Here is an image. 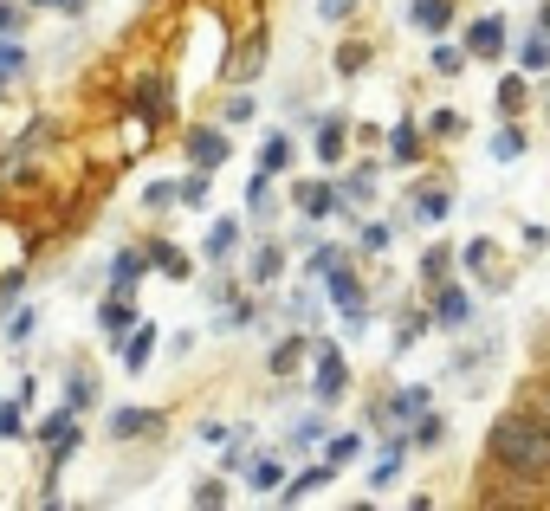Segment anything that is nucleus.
<instances>
[{
  "mask_svg": "<svg viewBox=\"0 0 550 511\" xmlns=\"http://www.w3.org/2000/svg\"><path fill=\"white\" fill-rule=\"evenodd\" d=\"M486 453L499 460V473L512 479H550V421H538L531 408H512L492 421Z\"/></svg>",
  "mask_w": 550,
  "mask_h": 511,
  "instance_id": "f257e3e1",
  "label": "nucleus"
},
{
  "mask_svg": "<svg viewBox=\"0 0 550 511\" xmlns=\"http://www.w3.org/2000/svg\"><path fill=\"white\" fill-rule=\"evenodd\" d=\"M318 402H337L343 389H350V369H343V356H337V343H318Z\"/></svg>",
  "mask_w": 550,
  "mask_h": 511,
  "instance_id": "f03ea898",
  "label": "nucleus"
},
{
  "mask_svg": "<svg viewBox=\"0 0 550 511\" xmlns=\"http://www.w3.org/2000/svg\"><path fill=\"white\" fill-rule=\"evenodd\" d=\"M466 52H473V59H499L505 52V20L499 13H486V20L466 26Z\"/></svg>",
  "mask_w": 550,
  "mask_h": 511,
  "instance_id": "7ed1b4c3",
  "label": "nucleus"
},
{
  "mask_svg": "<svg viewBox=\"0 0 550 511\" xmlns=\"http://www.w3.org/2000/svg\"><path fill=\"white\" fill-rule=\"evenodd\" d=\"M156 427H162L156 408H117L110 414V440H149Z\"/></svg>",
  "mask_w": 550,
  "mask_h": 511,
  "instance_id": "20e7f679",
  "label": "nucleus"
},
{
  "mask_svg": "<svg viewBox=\"0 0 550 511\" xmlns=\"http://www.w3.org/2000/svg\"><path fill=\"white\" fill-rule=\"evenodd\" d=\"M188 162H195V169H220V162H227V136L220 130H195L188 136Z\"/></svg>",
  "mask_w": 550,
  "mask_h": 511,
  "instance_id": "39448f33",
  "label": "nucleus"
},
{
  "mask_svg": "<svg viewBox=\"0 0 550 511\" xmlns=\"http://www.w3.org/2000/svg\"><path fill=\"white\" fill-rule=\"evenodd\" d=\"M324 285H330V298H337V305L350 311V317H363V279H356L350 266H337V272H330Z\"/></svg>",
  "mask_w": 550,
  "mask_h": 511,
  "instance_id": "423d86ee",
  "label": "nucleus"
},
{
  "mask_svg": "<svg viewBox=\"0 0 550 511\" xmlns=\"http://www.w3.org/2000/svg\"><path fill=\"white\" fill-rule=\"evenodd\" d=\"M408 20H415L421 33H447V20H453V0H415V7H408Z\"/></svg>",
  "mask_w": 550,
  "mask_h": 511,
  "instance_id": "0eeeda50",
  "label": "nucleus"
},
{
  "mask_svg": "<svg viewBox=\"0 0 550 511\" xmlns=\"http://www.w3.org/2000/svg\"><path fill=\"white\" fill-rule=\"evenodd\" d=\"M434 317H440V324H466V317H473V298H466V292H453V285H440Z\"/></svg>",
  "mask_w": 550,
  "mask_h": 511,
  "instance_id": "6e6552de",
  "label": "nucleus"
},
{
  "mask_svg": "<svg viewBox=\"0 0 550 511\" xmlns=\"http://www.w3.org/2000/svg\"><path fill=\"white\" fill-rule=\"evenodd\" d=\"M98 324L110 330V337H123V330H136L143 317H136L130 305H123V298H104V305H98Z\"/></svg>",
  "mask_w": 550,
  "mask_h": 511,
  "instance_id": "1a4fd4ad",
  "label": "nucleus"
},
{
  "mask_svg": "<svg viewBox=\"0 0 550 511\" xmlns=\"http://www.w3.org/2000/svg\"><path fill=\"white\" fill-rule=\"evenodd\" d=\"M156 350V324H136V337H123V369H143Z\"/></svg>",
  "mask_w": 550,
  "mask_h": 511,
  "instance_id": "9d476101",
  "label": "nucleus"
},
{
  "mask_svg": "<svg viewBox=\"0 0 550 511\" xmlns=\"http://www.w3.org/2000/svg\"><path fill=\"white\" fill-rule=\"evenodd\" d=\"M330 473H337V466H311V473H298V479H292V486H285V492H279V499H285V505H298V499H311V492H318V486H330Z\"/></svg>",
  "mask_w": 550,
  "mask_h": 511,
  "instance_id": "9b49d317",
  "label": "nucleus"
},
{
  "mask_svg": "<svg viewBox=\"0 0 550 511\" xmlns=\"http://www.w3.org/2000/svg\"><path fill=\"white\" fill-rule=\"evenodd\" d=\"M143 266H149L143 253H117V266H110V285H117V292H136V279H143Z\"/></svg>",
  "mask_w": 550,
  "mask_h": 511,
  "instance_id": "f8f14e48",
  "label": "nucleus"
},
{
  "mask_svg": "<svg viewBox=\"0 0 550 511\" xmlns=\"http://www.w3.org/2000/svg\"><path fill=\"white\" fill-rule=\"evenodd\" d=\"M285 162H292V136H266V149H259V169H266V175H279Z\"/></svg>",
  "mask_w": 550,
  "mask_h": 511,
  "instance_id": "ddd939ff",
  "label": "nucleus"
},
{
  "mask_svg": "<svg viewBox=\"0 0 550 511\" xmlns=\"http://www.w3.org/2000/svg\"><path fill=\"white\" fill-rule=\"evenodd\" d=\"M259 65H266V39H246V52L233 59V78L246 85V78H259Z\"/></svg>",
  "mask_w": 550,
  "mask_h": 511,
  "instance_id": "4468645a",
  "label": "nucleus"
},
{
  "mask_svg": "<svg viewBox=\"0 0 550 511\" xmlns=\"http://www.w3.org/2000/svg\"><path fill=\"white\" fill-rule=\"evenodd\" d=\"M389 156H395V162H415V156H421V136H415V123H395V136H389Z\"/></svg>",
  "mask_w": 550,
  "mask_h": 511,
  "instance_id": "2eb2a0df",
  "label": "nucleus"
},
{
  "mask_svg": "<svg viewBox=\"0 0 550 511\" xmlns=\"http://www.w3.org/2000/svg\"><path fill=\"white\" fill-rule=\"evenodd\" d=\"M318 156H324V162L343 156V117H324V123H318Z\"/></svg>",
  "mask_w": 550,
  "mask_h": 511,
  "instance_id": "dca6fc26",
  "label": "nucleus"
},
{
  "mask_svg": "<svg viewBox=\"0 0 550 511\" xmlns=\"http://www.w3.org/2000/svg\"><path fill=\"white\" fill-rule=\"evenodd\" d=\"M330 201H337V195H330L324 182H305V188H298V207H305L311 220H324V214H330Z\"/></svg>",
  "mask_w": 550,
  "mask_h": 511,
  "instance_id": "f3484780",
  "label": "nucleus"
},
{
  "mask_svg": "<svg viewBox=\"0 0 550 511\" xmlns=\"http://www.w3.org/2000/svg\"><path fill=\"white\" fill-rule=\"evenodd\" d=\"M91 402H98V376H91V369H78L72 389H65V408H91Z\"/></svg>",
  "mask_w": 550,
  "mask_h": 511,
  "instance_id": "a211bd4d",
  "label": "nucleus"
},
{
  "mask_svg": "<svg viewBox=\"0 0 550 511\" xmlns=\"http://www.w3.org/2000/svg\"><path fill=\"white\" fill-rule=\"evenodd\" d=\"M279 266H285L279 246H259V253H253V285H272V279H279Z\"/></svg>",
  "mask_w": 550,
  "mask_h": 511,
  "instance_id": "6ab92c4d",
  "label": "nucleus"
},
{
  "mask_svg": "<svg viewBox=\"0 0 550 511\" xmlns=\"http://www.w3.org/2000/svg\"><path fill=\"white\" fill-rule=\"evenodd\" d=\"M233 240H240V220H214V233H208V259H227V253H233Z\"/></svg>",
  "mask_w": 550,
  "mask_h": 511,
  "instance_id": "aec40b11",
  "label": "nucleus"
},
{
  "mask_svg": "<svg viewBox=\"0 0 550 511\" xmlns=\"http://www.w3.org/2000/svg\"><path fill=\"white\" fill-rule=\"evenodd\" d=\"M298 356H305V337H285L279 350H272V376H292V369H298Z\"/></svg>",
  "mask_w": 550,
  "mask_h": 511,
  "instance_id": "412c9836",
  "label": "nucleus"
},
{
  "mask_svg": "<svg viewBox=\"0 0 550 511\" xmlns=\"http://www.w3.org/2000/svg\"><path fill=\"white\" fill-rule=\"evenodd\" d=\"M149 259H156V266H162V272H169V279H188V259H182V253H175V246H169V240H156V246H149Z\"/></svg>",
  "mask_w": 550,
  "mask_h": 511,
  "instance_id": "4be33fe9",
  "label": "nucleus"
},
{
  "mask_svg": "<svg viewBox=\"0 0 550 511\" xmlns=\"http://www.w3.org/2000/svg\"><path fill=\"white\" fill-rule=\"evenodd\" d=\"M408 440H415V447H440V440H447V421H440V414H421Z\"/></svg>",
  "mask_w": 550,
  "mask_h": 511,
  "instance_id": "5701e85b",
  "label": "nucleus"
},
{
  "mask_svg": "<svg viewBox=\"0 0 550 511\" xmlns=\"http://www.w3.org/2000/svg\"><path fill=\"white\" fill-rule=\"evenodd\" d=\"M447 266H453V253H447V246H428V259H421L428 285H447Z\"/></svg>",
  "mask_w": 550,
  "mask_h": 511,
  "instance_id": "b1692460",
  "label": "nucleus"
},
{
  "mask_svg": "<svg viewBox=\"0 0 550 511\" xmlns=\"http://www.w3.org/2000/svg\"><path fill=\"white\" fill-rule=\"evenodd\" d=\"M421 408H428V389H402V395L389 402V414H395V421H408V414H421Z\"/></svg>",
  "mask_w": 550,
  "mask_h": 511,
  "instance_id": "393cba45",
  "label": "nucleus"
},
{
  "mask_svg": "<svg viewBox=\"0 0 550 511\" xmlns=\"http://www.w3.org/2000/svg\"><path fill=\"white\" fill-rule=\"evenodd\" d=\"M518 408H531L538 421H550V382H531V389L518 395Z\"/></svg>",
  "mask_w": 550,
  "mask_h": 511,
  "instance_id": "a878e982",
  "label": "nucleus"
},
{
  "mask_svg": "<svg viewBox=\"0 0 550 511\" xmlns=\"http://www.w3.org/2000/svg\"><path fill=\"white\" fill-rule=\"evenodd\" d=\"M492 156H499V162H518V156H525V136H518V130H499V136H492Z\"/></svg>",
  "mask_w": 550,
  "mask_h": 511,
  "instance_id": "bb28decb",
  "label": "nucleus"
},
{
  "mask_svg": "<svg viewBox=\"0 0 550 511\" xmlns=\"http://www.w3.org/2000/svg\"><path fill=\"white\" fill-rule=\"evenodd\" d=\"M343 188H350V201H369V195H376V162H363V169H356Z\"/></svg>",
  "mask_w": 550,
  "mask_h": 511,
  "instance_id": "cd10ccee",
  "label": "nucleus"
},
{
  "mask_svg": "<svg viewBox=\"0 0 550 511\" xmlns=\"http://www.w3.org/2000/svg\"><path fill=\"white\" fill-rule=\"evenodd\" d=\"M518 104H525V78H505V85H499V110H505V117H518Z\"/></svg>",
  "mask_w": 550,
  "mask_h": 511,
  "instance_id": "c85d7f7f",
  "label": "nucleus"
},
{
  "mask_svg": "<svg viewBox=\"0 0 550 511\" xmlns=\"http://www.w3.org/2000/svg\"><path fill=\"white\" fill-rule=\"evenodd\" d=\"M550 65V46H544V26H538V39H525V72H544Z\"/></svg>",
  "mask_w": 550,
  "mask_h": 511,
  "instance_id": "c756f323",
  "label": "nucleus"
},
{
  "mask_svg": "<svg viewBox=\"0 0 550 511\" xmlns=\"http://www.w3.org/2000/svg\"><path fill=\"white\" fill-rule=\"evenodd\" d=\"M415 214L421 220H447V195H440V188H434V195H415Z\"/></svg>",
  "mask_w": 550,
  "mask_h": 511,
  "instance_id": "7c9ffc66",
  "label": "nucleus"
},
{
  "mask_svg": "<svg viewBox=\"0 0 550 511\" xmlns=\"http://www.w3.org/2000/svg\"><path fill=\"white\" fill-rule=\"evenodd\" d=\"M337 266H343V253H337V246H318V253H311V279H318V272L330 279V272H337Z\"/></svg>",
  "mask_w": 550,
  "mask_h": 511,
  "instance_id": "2f4dec72",
  "label": "nucleus"
},
{
  "mask_svg": "<svg viewBox=\"0 0 550 511\" xmlns=\"http://www.w3.org/2000/svg\"><path fill=\"white\" fill-rule=\"evenodd\" d=\"M428 123H434V136H460V130H466V117H460V110H434Z\"/></svg>",
  "mask_w": 550,
  "mask_h": 511,
  "instance_id": "473e14b6",
  "label": "nucleus"
},
{
  "mask_svg": "<svg viewBox=\"0 0 550 511\" xmlns=\"http://www.w3.org/2000/svg\"><path fill=\"white\" fill-rule=\"evenodd\" d=\"M33 330H39V311H20V317H13V324H7V343H26V337H33Z\"/></svg>",
  "mask_w": 550,
  "mask_h": 511,
  "instance_id": "72a5a7b5",
  "label": "nucleus"
},
{
  "mask_svg": "<svg viewBox=\"0 0 550 511\" xmlns=\"http://www.w3.org/2000/svg\"><path fill=\"white\" fill-rule=\"evenodd\" d=\"M421 330H428V317H415V311H408V317H402V330H395V350H408V343H415Z\"/></svg>",
  "mask_w": 550,
  "mask_h": 511,
  "instance_id": "f704fd0d",
  "label": "nucleus"
},
{
  "mask_svg": "<svg viewBox=\"0 0 550 511\" xmlns=\"http://www.w3.org/2000/svg\"><path fill=\"white\" fill-rule=\"evenodd\" d=\"M356 447H363V440H356V434H337V440H330V466L356 460Z\"/></svg>",
  "mask_w": 550,
  "mask_h": 511,
  "instance_id": "c9c22d12",
  "label": "nucleus"
},
{
  "mask_svg": "<svg viewBox=\"0 0 550 511\" xmlns=\"http://www.w3.org/2000/svg\"><path fill=\"white\" fill-rule=\"evenodd\" d=\"M460 59H466V52H453V46H434V72H440V78H453V72H460Z\"/></svg>",
  "mask_w": 550,
  "mask_h": 511,
  "instance_id": "e433bc0d",
  "label": "nucleus"
},
{
  "mask_svg": "<svg viewBox=\"0 0 550 511\" xmlns=\"http://www.w3.org/2000/svg\"><path fill=\"white\" fill-rule=\"evenodd\" d=\"M182 201H188V207H201V201H208V175H201V169L182 182Z\"/></svg>",
  "mask_w": 550,
  "mask_h": 511,
  "instance_id": "4c0bfd02",
  "label": "nucleus"
},
{
  "mask_svg": "<svg viewBox=\"0 0 550 511\" xmlns=\"http://www.w3.org/2000/svg\"><path fill=\"white\" fill-rule=\"evenodd\" d=\"M253 486H259V492H272V486H279V466L259 460V466H253Z\"/></svg>",
  "mask_w": 550,
  "mask_h": 511,
  "instance_id": "58836bf2",
  "label": "nucleus"
},
{
  "mask_svg": "<svg viewBox=\"0 0 550 511\" xmlns=\"http://www.w3.org/2000/svg\"><path fill=\"white\" fill-rule=\"evenodd\" d=\"M20 26H26L20 7H13V0H0V33H20Z\"/></svg>",
  "mask_w": 550,
  "mask_h": 511,
  "instance_id": "ea45409f",
  "label": "nucleus"
},
{
  "mask_svg": "<svg viewBox=\"0 0 550 511\" xmlns=\"http://www.w3.org/2000/svg\"><path fill=\"white\" fill-rule=\"evenodd\" d=\"M0 440H20V408H0Z\"/></svg>",
  "mask_w": 550,
  "mask_h": 511,
  "instance_id": "a19ab883",
  "label": "nucleus"
},
{
  "mask_svg": "<svg viewBox=\"0 0 550 511\" xmlns=\"http://www.w3.org/2000/svg\"><path fill=\"white\" fill-rule=\"evenodd\" d=\"M363 59H369V46H343V52H337V65H343V72H356Z\"/></svg>",
  "mask_w": 550,
  "mask_h": 511,
  "instance_id": "79ce46f5",
  "label": "nucleus"
},
{
  "mask_svg": "<svg viewBox=\"0 0 550 511\" xmlns=\"http://www.w3.org/2000/svg\"><path fill=\"white\" fill-rule=\"evenodd\" d=\"M318 434H324V421H298V427H292V440H298V447H311Z\"/></svg>",
  "mask_w": 550,
  "mask_h": 511,
  "instance_id": "37998d69",
  "label": "nucleus"
},
{
  "mask_svg": "<svg viewBox=\"0 0 550 511\" xmlns=\"http://www.w3.org/2000/svg\"><path fill=\"white\" fill-rule=\"evenodd\" d=\"M220 499H227V486H220V479H208V486L195 492V505H220Z\"/></svg>",
  "mask_w": 550,
  "mask_h": 511,
  "instance_id": "c03bdc74",
  "label": "nucleus"
},
{
  "mask_svg": "<svg viewBox=\"0 0 550 511\" xmlns=\"http://www.w3.org/2000/svg\"><path fill=\"white\" fill-rule=\"evenodd\" d=\"M318 13H324V20H343V13H350V0H318Z\"/></svg>",
  "mask_w": 550,
  "mask_h": 511,
  "instance_id": "a18cd8bd",
  "label": "nucleus"
},
{
  "mask_svg": "<svg viewBox=\"0 0 550 511\" xmlns=\"http://www.w3.org/2000/svg\"><path fill=\"white\" fill-rule=\"evenodd\" d=\"M0 72H20V46H0Z\"/></svg>",
  "mask_w": 550,
  "mask_h": 511,
  "instance_id": "49530a36",
  "label": "nucleus"
},
{
  "mask_svg": "<svg viewBox=\"0 0 550 511\" xmlns=\"http://www.w3.org/2000/svg\"><path fill=\"white\" fill-rule=\"evenodd\" d=\"M13 292H20V272H7V279H0V305H7Z\"/></svg>",
  "mask_w": 550,
  "mask_h": 511,
  "instance_id": "de8ad7c7",
  "label": "nucleus"
},
{
  "mask_svg": "<svg viewBox=\"0 0 550 511\" xmlns=\"http://www.w3.org/2000/svg\"><path fill=\"white\" fill-rule=\"evenodd\" d=\"M538 26H544V33H550V0H544V7H538Z\"/></svg>",
  "mask_w": 550,
  "mask_h": 511,
  "instance_id": "09e8293b",
  "label": "nucleus"
},
{
  "mask_svg": "<svg viewBox=\"0 0 550 511\" xmlns=\"http://www.w3.org/2000/svg\"><path fill=\"white\" fill-rule=\"evenodd\" d=\"M33 7H46V0H33ZM65 7H78V0H65Z\"/></svg>",
  "mask_w": 550,
  "mask_h": 511,
  "instance_id": "8fccbe9b",
  "label": "nucleus"
}]
</instances>
